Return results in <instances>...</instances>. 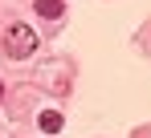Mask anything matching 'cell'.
Returning <instances> with one entry per match:
<instances>
[{
  "mask_svg": "<svg viewBox=\"0 0 151 138\" xmlns=\"http://www.w3.org/2000/svg\"><path fill=\"white\" fill-rule=\"evenodd\" d=\"M37 45H41V37L29 28V24H8V33H4V57L8 61H25V57H33L37 53Z\"/></svg>",
  "mask_w": 151,
  "mask_h": 138,
  "instance_id": "cell-1",
  "label": "cell"
},
{
  "mask_svg": "<svg viewBox=\"0 0 151 138\" xmlns=\"http://www.w3.org/2000/svg\"><path fill=\"white\" fill-rule=\"evenodd\" d=\"M37 126H41L45 134H57V130L65 126V118L57 114V110H41V118H37Z\"/></svg>",
  "mask_w": 151,
  "mask_h": 138,
  "instance_id": "cell-2",
  "label": "cell"
},
{
  "mask_svg": "<svg viewBox=\"0 0 151 138\" xmlns=\"http://www.w3.org/2000/svg\"><path fill=\"white\" fill-rule=\"evenodd\" d=\"M33 8H37L41 16H49V21H57V16L65 12V4H61V0H33Z\"/></svg>",
  "mask_w": 151,
  "mask_h": 138,
  "instance_id": "cell-3",
  "label": "cell"
},
{
  "mask_svg": "<svg viewBox=\"0 0 151 138\" xmlns=\"http://www.w3.org/2000/svg\"><path fill=\"white\" fill-rule=\"evenodd\" d=\"M0 102H4V85H0Z\"/></svg>",
  "mask_w": 151,
  "mask_h": 138,
  "instance_id": "cell-4",
  "label": "cell"
}]
</instances>
